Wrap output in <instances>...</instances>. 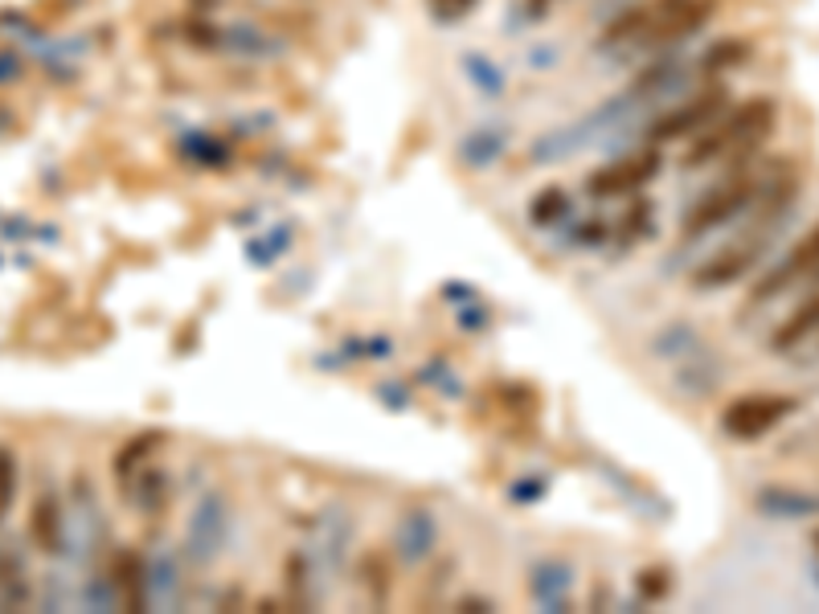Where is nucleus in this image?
Segmentation results:
<instances>
[{
    "instance_id": "obj_7",
    "label": "nucleus",
    "mask_w": 819,
    "mask_h": 614,
    "mask_svg": "<svg viewBox=\"0 0 819 614\" xmlns=\"http://www.w3.org/2000/svg\"><path fill=\"white\" fill-rule=\"evenodd\" d=\"M659 173V152L656 148H640V152H627V156L610 160L603 168H594L587 176V189L594 197H627L652 185Z\"/></svg>"
},
{
    "instance_id": "obj_20",
    "label": "nucleus",
    "mask_w": 819,
    "mask_h": 614,
    "mask_svg": "<svg viewBox=\"0 0 819 614\" xmlns=\"http://www.w3.org/2000/svg\"><path fill=\"white\" fill-rule=\"evenodd\" d=\"M811 541H816V549H819V532H816V537H811Z\"/></svg>"
},
{
    "instance_id": "obj_4",
    "label": "nucleus",
    "mask_w": 819,
    "mask_h": 614,
    "mask_svg": "<svg viewBox=\"0 0 819 614\" xmlns=\"http://www.w3.org/2000/svg\"><path fill=\"white\" fill-rule=\"evenodd\" d=\"M799 410V402L795 398H786V393H742V398H733L726 410H721V430L730 435V439H763V435H770L774 426L783 418H791Z\"/></svg>"
},
{
    "instance_id": "obj_13",
    "label": "nucleus",
    "mask_w": 819,
    "mask_h": 614,
    "mask_svg": "<svg viewBox=\"0 0 819 614\" xmlns=\"http://www.w3.org/2000/svg\"><path fill=\"white\" fill-rule=\"evenodd\" d=\"M758 509H763L766 516H811V512H819V496L770 488L758 496Z\"/></svg>"
},
{
    "instance_id": "obj_12",
    "label": "nucleus",
    "mask_w": 819,
    "mask_h": 614,
    "mask_svg": "<svg viewBox=\"0 0 819 614\" xmlns=\"http://www.w3.org/2000/svg\"><path fill=\"white\" fill-rule=\"evenodd\" d=\"M29 602V569L9 541H0V611H17Z\"/></svg>"
},
{
    "instance_id": "obj_15",
    "label": "nucleus",
    "mask_w": 819,
    "mask_h": 614,
    "mask_svg": "<svg viewBox=\"0 0 819 614\" xmlns=\"http://www.w3.org/2000/svg\"><path fill=\"white\" fill-rule=\"evenodd\" d=\"M13 496H17V455L0 442V521L13 509Z\"/></svg>"
},
{
    "instance_id": "obj_3",
    "label": "nucleus",
    "mask_w": 819,
    "mask_h": 614,
    "mask_svg": "<svg viewBox=\"0 0 819 614\" xmlns=\"http://www.w3.org/2000/svg\"><path fill=\"white\" fill-rule=\"evenodd\" d=\"M766 185H770V176L754 173H730L726 180H717L684 217V238H701V234L730 226L733 217H746L766 197Z\"/></svg>"
},
{
    "instance_id": "obj_16",
    "label": "nucleus",
    "mask_w": 819,
    "mask_h": 614,
    "mask_svg": "<svg viewBox=\"0 0 819 614\" xmlns=\"http://www.w3.org/2000/svg\"><path fill=\"white\" fill-rule=\"evenodd\" d=\"M566 193L562 189H550L545 197H537L533 201V222H557V217H566Z\"/></svg>"
},
{
    "instance_id": "obj_14",
    "label": "nucleus",
    "mask_w": 819,
    "mask_h": 614,
    "mask_svg": "<svg viewBox=\"0 0 819 614\" xmlns=\"http://www.w3.org/2000/svg\"><path fill=\"white\" fill-rule=\"evenodd\" d=\"M156 442H161V435H140V439L127 442L124 451H119V459L111 463V467H115V475H119L124 484H131V479L143 472V459L152 455V447H156Z\"/></svg>"
},
{
    "instance_id": "obj_8",
    "label": "nucleus",
    "mask_w": 819,
    "mask_h": 614,
    "mask_svg": "<svg viewBox=\"0 0 819 614\" xmlns=\"http://www.w3.org/2000/svg\"><path fill=\"white\" fill-rule=\"evenodd\" d=\"M807 275H819V226L811 229L803 242L791 246L783 259H779V266H774V271H766L763 283H754V291H749V308L770 303L774 296H783L791 283H803Z\"/></svg>"
},
{
    "instance_id": "obj_9",
    "label": "nucleus",
    "mask_w": 819,
    "mask_h": 614,
    "mask_svg": "<svg viewBox=\"0 0 819 614\" xmlns=\"http://www.w3.org/2000/svg\"><path fill=\"white\" fill-rule=\"evenodd\" d=\"M29 541L41 549V553H62L66 544V512H62V500L54 491H41L34 500V512H29Z\"/></svg>"
},
{
    "instance_id": "obj_11",
    "label": "nucleus",
    "mask_w": 819,
    "mask_h": 614,
    "mask_svg": "<svg viewBox=\"0 0 819 614\" xmlns=\"http://www.w3.org/2000/svg\"><path fill=\"white\" fill-rule=\"evenodd\" d=\"M148 565L136 553H119L115 557V578H111V598L124 606V611H143L148 602Z\"/></svg>"
},
{
    "instance_id": "obj_17",
    "label": "nucleus",
    "mask_w": 819,
    "mask_h": 614,
    "mask_svg": "<svg viewBox=\"0 0 819 614\" xmlns=\"http://www.w3.org/2000/svg\"><path fill=\"white\" fill-rule=\"evenodd\" d=\"M713 53H717V58H709V62H705L709 71H713V66H738V62L746 58V46H742V41H721V46H717Z\"/></svg>"
},
{
    "instance_id": "obj_5",
    "label": "nucleus",
    "mask_w": 819,
    "mask_h": 614,
    "mask_svg": "<svg viewBox=\"0 0 819 614\" xmlns=\"http://www.w3.org/2000/svg\"><path fill=\"white\" fill-rule=\"evenodd\" d=\"M770 234H774V229L763 226V229H754V234H746V238L730 242L726 250H717L709 263H701L693 271V287H696V291H717V287L742 283L749 271L758 266V259H763L766 246H770Z\"/></svg>"
},
{
    "instance_id": "obj_19",
    "label": "nucleus",
    "mask_w": 819,
    "mask_h": 614,
    "mask_svg": "<svg viewBox=\"0 0 819 614\" xmlns=\"http://www.w3.org/2000/svg\"><path fill=\"white\" fill-rule=\"evenodd\" d=\"M430 4H434V9L443 13V17H459V13H464V9H471L476 0H430Z\"/></svg>"
},
{
    "instance_id": "obj_10",
    "label": "nucleus",
    "mask_w": 819,
    "mask_h": 614,
    "mask_svg": "<svg viewBox=\"0 0 819 614\" xmlns=\"http://www.w3.org/2000/svg\"><path fill=\"white\" fill-rule=\"evenodd\" d=\"M816 333H819V287L803 299L799 308H795V312H791L779 328H774V336H770V352L786 356V352L803 349V344H807Z\"/></svg>"
},
{
    "instance_id": "obj_1",
    "label": "nucleus",
    "mask_w": 819,
    "mask_h": 614,
    "mask_svg": "<svg viewBox=\"0 0 819 614\" xmlns=\"http://www.w3.org/2000/svg\"><path fill=\"white\" fill-rule=\"evenodd\" d=\"M709 17V0H647L610 21L598 46H664L693 34Z\"/></svg>"
},
{
    "instance_id": "obj_18",
    "label": "nucleus",
    "mask_w": 819,
    "mask_h": 614,
    "mask_svg": "<svg viewBox=\"0 0 819 614\" xmlns=\"http://www.w3.org/2000/svg\"><path fill=\"white\" fill-rule=\"evenodd\" d=\"M21 74V58L9 50H0V83H9V78H17Z\"/></svg>"
},
{
    "instance_id": "obj_6",
    "label": "nucleus",
    "mask_w": 819,
    "mask_h": 614,
    "mask_svg": "<svg viewBox=\"0 0 819 614\" xmlns=\"http://www.w3.org/2000/svg\"><path fill=\"white\" fill-rule=\"evenodd\" d=\"M730 106V90L721 87V83H713V87H705L701 95H693V99H684L680 106H672V111H664L652 127H647V136L656 143L664 140H684V136H693V131H705L721 111Z\"/></svg>"
},
{
    "instance_id": "obj_2",
    "label": "nucleus",
    "mask_w": 819,
    "mask_h": 614,
    "mask_svg": "<svg viewBox=\"0 0 819 614\" xmlns=\"http://www.w3.org/2000/svg\"><path fill=\"white\" fill-rule=\"evenodd\" d=\"M774 131V103L770 99H746L738 103L733 111H721L717 120L696 136L693 152L684 156L689 168H701V164H713V160H726L733 152H749L758 148Z\"/></svg>"
}]
</instances>
